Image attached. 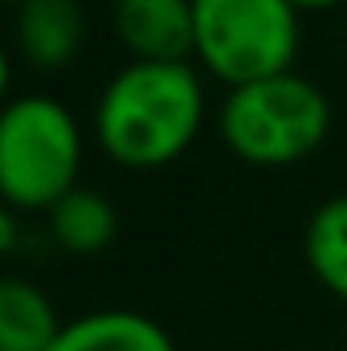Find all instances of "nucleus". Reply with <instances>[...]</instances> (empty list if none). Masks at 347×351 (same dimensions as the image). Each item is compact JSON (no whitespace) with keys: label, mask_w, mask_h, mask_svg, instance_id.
I'll return each mask as SVG.
<instances>
[{"label":"nucleus","mask_w":347,"mask_h":351,"mask_svg":"<svg viewBox=\"0 0 347 351\" xmlns=\"http://www.w3.org/2000/svg\"><path fill=\"white\" fill-rule=\"evenodd\" d=\"M204 127V82L192 62H127L98 94L94 139L123 168H164Z\"/></svg>","instance_id":"f257e3e1"},{"label":"nucleus","mask_w":347,"mask_h":351,"mask_svg":"<svg viewBox=\"0 0 347 351\" xmlns=\"http://www.w3.org/2000/svg\"><path fill=\"white\" fill-rule=\"evenodd\" d=\"M225 147L254 168H290L311 160L335 127L331 94L298 70L225 94L217 114Z\"/></svg>","instance_id":"f03ea898"},{"label":"nucleus","mask_w":347,"mask_h":351,"mask_svg":"<svg viewBox=\"0 0 347 351\" xmlns=\"http://www.w3.org/2000/svg\"><path fill=\"white\" fill-rule=\"evenodd\" d=\"M82 172V127L53 94H21L0 106V200L53 208Z\"/></svg>","instance_id":"7ed1b4c3"},{"label":"nucleus","mask_w":347,"mask_h":351,"mask_svg":"<svg viewBox=\"0 0 347 351\" xmlns=\"http://www.w3.org/2000/svg\"><path fill=\"white\" fill-rule=\"evenodd\" d=\"M192 53L229 90L290 74L302 45V12L290 0H192Z\"/></svg>","instance_id":"20e7f679"},{"label":"nucleus","mask_w":347,"mask_h":351,"mask_svg":"<svg viewBox=\"0 0 347 351\" xmlns=\"http://www.w3.org/2000/svg\"><path fill=\"white\" fill-rule=\"evenodd\" d=\"M110 21L131 62H188L196 45L192 0H115Z\"/></svg>","instance_id":"39448f33"},{"label":"nucleus","mask_w":347,"mask_h":351,"mask_svg":"<svg viewBox=\"0 0 347 351\" xmlns=\"http://www.w3.org/2000/svg\"><path fill=\"white\" fill-rule=\"evenodd\" d=\"M86 37L82 0H21L16 4V41L21 53L41 70H62L78 58Z\"/></svg>","instance_id":"423d86ee"},{"label":"nucleus","mask_w":347,"mask_h":351,"mask_svg":"<svg viewBox=\"0 0 347 351\" xmlns=\"http://www.w3.org/2000/svg\"><path fill=\"white\" fill-rule=\"evenodd\" d=\"M49 351H176V343L152 315L106 306L66 323Z\"/></svg>","instance_id":"0eeeda50"},{"label":"nucleus","mask_w":347,"mask_h":351,"mask_svg":"<svg viewBox=\"0 0 347 351\" xmlns=\"http://www.w3.org/2000/svg\"><path fill=\"white\" fill-rule=\"evenodd\" d=\"M62 327L66 323L41 286L0 278V351H49Z\"/></svg>","instance_id":"6e6552de"},{"label":"nucleus","mask_w":347,"mask_h":351,"mask_svg":"<svg viewBox=\"0 0 347 351\" xmlns=\"http://www.w3.org/2000/svg\"><path fill=\"white\" fill-rule=\"evenodd\" d=\"M302 258L315 282L347 306V192L327 196L302 233Z\"/></svg>","instance_id":"1a4fd4ad"},{"label":"nucleus","mask_w":347,"mask_h":351,"mask_svg":"<svg viewBox=\"0 0 347 351\" xmlns=\"http://www.w3.org/2000/svg\"><path fill=\"white\" fill-rule=\"evenodd\" d=\"M49 229L66 254H102L119 233V213L102 192L70 188L49 208Z\"/></svg>","instance_id":"9d476101"},{"label":"nucleus","mask_w":347,"mask_h":351,"mask_svg":"<svg viewBox=\"0 0 347 351\" xmlns=\"http://www.w3.org/2000/svg\"><path fill=\"white\" fill-rule=\"evenodd\" d=\"M16 241H21V221H16V213L0 200V258H4V254H12V250H16Z\"/></svg>","instance_id":"9b49d317"},{"label":"nucleus","mask_w":347,"mask_h":351,"mask_svg":"<svg viewBox=\"0 0 347 351\" xmlns=\"http://www.w3.org/2000/svg\"><path fill=\"white\" fill-rule=\"evenodd\" d=\"M298 12H323V8H339V4H347V0H290Z\"/></svg>","instance_id":"f8f14e48"},{"label":"nucleus","mask_w":347,"mask_h":351,"mask_svg":"<svg viewBox=\"0 0 347 351\" xmlns=\"http://www.w3.org/2000/svg\"><path fill=\"white\" fill-rule=\"evenodd\" d=\"M8 82H12V62H8V53H4V45H0V106H4Z\"/></svg>","instance_id":"ddd939ff"},{"label":"nucleus","mask_w":347,"mask_h":351,"mask_svg":"<svg viewBox=\"0 0 347 351\" xmlns=\"http://www.w3.org/2000/svg\"><path fill=\"white\" fill-rule=\"evenodd\" d=\"M16 4H21V0H16Z\"/></svg>","instance_id":"4468645a"}]
</instances>
